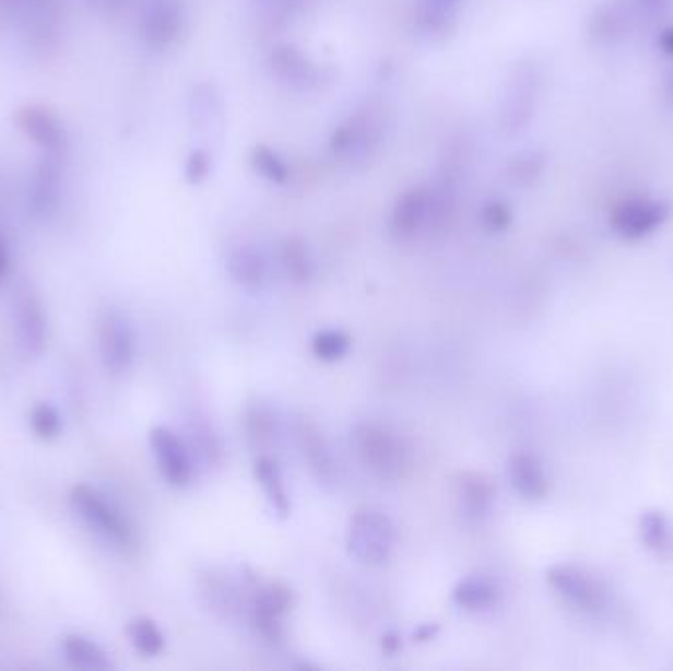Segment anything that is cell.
Returning a JSON list of instances; mask_svg holds the SVG:
<instances>
[{
	"instance_id": "obj_1",
	"label": "cell",
	"mask_w": 673,
	"mask_h": 671,
	"mask_svg": "<svg viewBox=\"0 0 673 671\" xmlns=\"http://www.w3.org/2000/svg\"><path fill=\"white\" fill-rule=\"evenodd\" d=\"M388 127L390 120L385 107L367 103L336 125L329 139V149L336 158H368L382 146Z\"/></svg>"
},
{
	"instance_id": "obj_2",
	"label": "cell",
	"mask_w": 673,
	"mask_h": 671,
	"mask_svg": "<svg viewBox=\"0 0 673 671\" xmlns=\"http://www.w3.org/2000/svg\"><path fill=\"white\" fill-rule=\"evenodd\" d=\"M70 504L81 522L97 533L101 540L110 543L120 552H130L137 545V535L129 520L120 514L119 508L110 503L105 494L90 484H75L71 488Z\"/></svg>"
},
{
	"instance_id": "obj_3",
	"label": "cell",
	"mask_w": 673,
	"mask_h": 671,
	"mask_svg": "<svg viewBox=\"0 0 673 671\" xmlns=\"http://www.w3.org/2000/svg\"><path fill=\"white\" fill-rule=\"evenodd\" d=\"M351 445L363 467L382 481H397L406 471V447L380 425H357L351 434Z\"/></svg>"
},
{
	"instance_id": "obj_4",
	"label": "cell",
	"mask_w": 673,
	"mask_h": 671,
	"mask_svg": "<svg viewBox=\"0 0 673 671\" xmlns=\"http://www.w3.org/2000/svg\"><path fill=\"white\" fill-rule=\"evenodd\" d=\"M540 97V75L534 63H518L506 80L498 125L508 137H516L532 122Z\"/></svg>"
},
{
	"instance_id": "obj_5",
	"label": "cell",
	"mask_w": 673,
	"mask_h": 671,
	"mask_svg": "<svg viewBox=\"0 0 673 671\" xmlns=\"http://www.w3.org/2000/svg\"><path fill=\"white\" fill-rule=\"evenodd\" d=\"M12 326L21 355L38 361L48 349L50 323L40 296L32 287H21L12 302Z\"/></svg>"
},
{
	"instance_id": "obj_6",
	"label": "cell",
	"mask_w": 673,
	"mask_h": 671,
	"mask_svg": "<svg viewBox=\"0 0 673 671\" xmlns=\"http://www.w3.org/2000/svg\"><path fill=\"white\" fill-rule=\"evenodd\" d=\"M394 542H397L394 523L387 514L363 510L355 514L349 523V552L353 553L358 562L367 565H380L387 562L394 550Z\"/></svg>"
},
{
	"instance_id": "obj_7",
	"label": "cell",
	"mask_w": 673,
	"mask_h": 671,
	"mask_svg": "<svg viewBox=\"0 0 673 671\" xmlns=\"http://www.w3.org/2000/svg\"><path fill=\"white\" fill-rule=\"evenodd\" d=\"M268 68L282 85L297 93H316L331 83L326 68L294 44H278L268 56Z\"/></svg>"
},
{
	"instance_id": "obj_8",
	"label": "cell",
	"mask_w": 673,
	"mask_h": 671,
	"mask_svg": "<svg viewBox=\"0 0 673 671\" xmlns=\"http://www.w3.org/2000/svg\"><path fill=\"white\" fill-rule=\"evenodd\" d=\"M137 339L129 317L117 309L105 311L99 321L101 363L110 376L127 375L134 363Z\"/></svg>"
},
{
	"instance_id": "obj_9",
	"label": "cell",
	"mask_w": 673,
	"mask_h": 671,
	"mask_svg": "<svg viewBox=\"0 0 673 671\" xmlns=\"http://www.w3.org/2000/svg\"><path fill=\"white\" fill-rule=\"evenodd\" d=\"M186 12L179 0H150L140 14L139 32L150 50H168L184 32Z\"/></svg>"
},
{
	"instance_id": "obj_10",
	"label": "cell",
	"mask_w": 673,
	"mask_h": 671,
	"mask_svg": "<svg viewBox=\"0 0 673 671\" xmlns=\"http://www.w3.org/2000/svg\"><path fill=\"white\" fill-rule=\"evenodd\" d=\"M547 582L559 597L574 604L579 611L597 612L606 607V591L593 575L575 565H555L547 572Z\"/></svg>"
},
{
	"instance_id": "obj_11",
	"label": "cell",
	"mask_w": 673,
	"mask_h": 671,
	"mask_svg": "<svg viewBox=\"0 0 673 671\" xmlns=\"http://www.w3.org/2000/svg\"><path fill=\"white\" fill-rule=\"evenodd\" d=\"M670 213V205L658 199H626L614 209L611 225L626 240H640L662 227Z\"/></svg>"
},
{
	"instance_id": "obj_12",
	"label": "cell",
	"mask_w": 673,
	"mask_h": 671,
	"mask_svg": "<svg viewBox=\"0 0 673 671\" xmlns=\"http://www.w3.org/2000/svg\"><path fill=\"white\" fill-rule=\"evenodd\" d=\"M150 447L158 463L160 473L172 486H186L193 476V463L188 445L168 427L158 425L150 432Z\"/></svg>"
},
{
	"instance_id": "obj_13",
	"label": "cell",
	"mask_w": 673,
	"mask_h": 671,
	"mask_svg": "<svg viewBox=\"0 0 673 671\" xmlns=\"http://www.w3.org/2000/svg\"><path fill=\"white\" fill-rule=\"evenodd\" d=\"M427 209H429V184H417L406 189L392 208L390 215L392 235L400 240L414 237L426 227Z\"/></svg>"
},
{
	"instance_id": "obj_14",
	"label": "cell",
	"mask_w": 673,
	"mask_h": 671,
	"mask_svg": "<svg viewBox=\"0 0 673 671\" xmlns=\"http://www.w3.org/2000/svg\"><path fill=\"white\" fill-rule=\"evenodd\" d=\"M14 120L19 129L42 149L48 152H60L66 146V140H68L66 129L50 109L38 107V105L22 107Z\"/></svg>"
},
{
	"instance_id": "obj_15",
	"label": "cell",
	"mask_w": 673,
	"mask_h": 671,
	"mask_svg": "<svg viewBox=\"0 0 673 671\" xmlns=\"http://www.w3.org/2000/svg\"><path fill=\"white\" fill-rule=\"evenodd\" d=\"M290 604H292V591L282 582H270L258 592L255 601V622L270 640H276L280 636V619L290 609Z\"/></svg>"
},
{
	"instance_id": "obj_16",
	"label": "cell",
	"mask_w": 673,
	"mask_h": 671,
	"mask_svg": "<svg viewBox=\"0 0 673 671\" xmlns=\"http://www.w3.org/2000/svg\"><path fill=\"white\" fill-rule=\"evenodd\" d=\"M508 479L515 486L516 493L528 501H542L550 491L544 467L534 455L516 454L508 461Z\"/></svg>"
},
{
	"instance_id": "obj_17",
	"label": "cell",
	"mask_w": 673,
	"mask_h": 671,
	"mask_svg": "<svg viewBox=\"0 0 673 671\" xmlns=\"http://www.w3.org/2000/svg\"><path fill=\"white\" fill-rule=\"evenodd\" d=\"M227 270L238 286L258 290L268 274V260L257 245H240L228 252Z\"/></svg>"
},
{
	"instance_id": "obj_18",
	"label": "cell",
	"mask_w": 673,
	"mask_h": 671,
	"mask_svg": "<svg viewBox=\"0 0 673 671\" xmlns=\"http://www.w3.org/2000/svg\"><path fill=\"white\" fill-rule=\"evenodd\" d=\"M61 654L71 668L87 671H107L113 670V661H110L109 651L105 650L101 644L80 634V632H71L66 634L61 640Z\"/></svg>"
},
{
	"instance_id": "obj_19",
	"label": "cell",
	"mask_w": 673,
	"mask_h": 671,
	"mask_svg": "<svg viewBox=\"0 0 673 671\" xmlns=\"http://www.w3.org/2000/svg\"><path fill=\"white\" fill-rule=\"evenodd\" d=\"M189 119H191V125L203 134H211L213 130L221 127L223 103H221V95L215 90V85L199 83L198 87H193L191 97H189Z\"/></svg>"
},
{
	"instance_id": "obj_20",
	"label": "cell",
	"mask_w": 673,
	"mask_h": 671,
	"mask_svg": "<svg viewBox=\"0 0 673 671\" xmlns=\"http://www.w3.org/2000/svg\"><path fill=\"white\" fill-rule=\"evenodd\" d=\"M456 7L437 0H422L416 9V26L429 40H446L457 28Z\"/></svg>"
},
{
	"instance_id": "obj_21",
	"label": "cell",
	"mask_w": 673,
	"mask_h": 671,
	"mask_svg": "<svg viewBox=\"0 0 673 671\" xmlns=\"http://www.w3.org/2000/svg\"><path fill=\"white\" fill-rule=\"evenodd\" d=\"M297 435H299L304 457L309 463L311 473L316 474L317 481L326 484L333 483L335 481V463H333V457L329 454L321 434L317 432L314 425L302 424Z\"/></svg>"
},
{
	"instance_id": "obj_22",
	"label": "cell",
	"mask_w": 673,
	"mask_h": 671,
	"mask_svg": "<svg viewBox=\"0 0 673 671\" xmlns=\"http://www.w3.org/2000/svg\"><path fill=\"white\" fill-rule=\"evenodd\" d=\"M60 199V168L51 162H44L38 172L31 191L32 213L36 217H50V213L58 208Z\"/></svg>"
},
{
	"instance_id": "obj_23",
	"label": "cell",
	"mask_w": 673,
	"mask_h": 671,
	"mask_svg": "<svg viewBox=\"0 0 673 671\" xmlns=\"http://www.w3.org/2000/svg\"><path fill=\"white\" fill-rule=\"evenodd\" d=\"M459 498H461L467 516L481 518L488 513L493 504L495 486L485 474L463 473L459 476Z\"/></svg>"
},
{
	"instance_id": "obj_24",
	"label": "cell",
	"mask_w": 673,
	"mask_h": 671,
	"mask_svg": "<svg viewBox=\"0 0 673 671\" xmlns=\"http://www.w3.org/2000/svg\"><path fill=\"white\" fill-rule=\"evenodd\" d=\"M255 474H257V481L262 486V491L267 494L268 503L274 508V513L282 518H287L290 498H287L286 484H284L276 461H272L270 457H258L255 463Z\"/></svg>"
},
{
	"instance_id": "obj_25",
	"label": "cell",
	"mask_w": 673,
	"mask_h": 671,
	"mask_svg": "<svg viewBox=\"0 0 673 671\" xmlns=\"http://www.w3.org/2000/svg\"><path fill=\"white\" fill-rule=\"evenodd\" d=\"M495 597L493 582L481 575H471V577L461 579L453 589V601L465 611H485L495 602Z\"/></svg>"
},
{
	"instance_id": "obj_26",
	"label": "cell",
	"mask_w": 673,
	"mask_h": 671,
	"mask_svg": "<svg viewBox=\"0 0 673 671\" xmlns=\"http://www.w3.org/2000/svg\"><path fill=\"white\" fill-rule=\"evenodd\" d=\"M278 258H280V264L284 268V272L290 280L302 284V282H307L311 278L314 262H311L309 248L302 238H286L280 245Z\"/></svg>"
},
{
	"instance_id": "obj_27",
	"label": "cell",
	"mask_w": 673,
	"mask_h": 671,
	"mask_svg": "<svg viewBox=\"0 0 673 671\" xmlns=\"http://www.w3.org/2000/svg\"><path fill=\"white\" fill-rule=\"evenodd\" d=\"M127 636H129L132 648L144 658L160 656L164 646H166L164 634L160 631L158 624L149 616H134L132 621H129Z\"/></svg>"
},
{
	"instance_id": "obj_28",
	"label": "cell",
	"mask_w": 673,
	"mask_h": 671,
	"mask_svg": "<svg viewBox=\"0 0 673 671\" xmlns=\"http://www.w3.org/2000/svg\"><path fill=\"white\" fill-rule=\"evenodd\" d=\"M250 166L258 178L267 179L268 184L284 186L290 179L286 160L282 158L276 150L264 146V144H258L250 152Z\"/></svg>"
},
{
	"instance_id": "obj_29",
	"label": "cell",
	"mask_w": 673,
	"mask_h": 671,
	"mask_svg": "<svg viewBox=\"0 0 673 671\" xmlns=\"http://www.w3.org/2000/svg\"><path fill=\"white\" fill-rule=\"evenodd\" d=\"M28 424H31L34 437L40 439L44 444H51V442L60 439L61 432H63L60 410L50 402H36L32 405L31 412H28Z\"/></svg>"
},
{
	"instance_id": "obj_30",
	"label": "cell",
	"mask_w": 673,
	"mask_h": 671,
	"mask_svg": "<svg viewBox=\"0 0 673 671\" xmlns=\"http://www.w3.org/2000/svg\"><path fill=\"white\" fill-rule=\"evenodd\" d=\"M545 158L542 152L522 150L508 160L506 176L518 186H532L544 174Z\"/></svg>"
},
{
	"instance_id": "obj_31",
	"label": "cell",
	"mask_w": 673,
	"mask_h": 671,
	"mask_svg": "<svg viewBox=\"0 0 673 671\" xmlns=\"http://www.w3.org/2000/svg\"><path fill=\"white\" fill-rule=\"evenodd\" d=\"M640 535L646 548L663 553L672 545V528L662 513H646L640 518Z\"/></svg>"
},
{
	"instance_id": "obj_32",
	"label": "cell",
	"mask_w": 673,
	"mask_h": 671,
	"mask_svg": "<svg viewBox=\"0 0 673 671\" xmlns=\"http://www.w3.org/2000/svg\"><path fill=\"white\" fill-rule=\"evenodd\" d=\"M349 346H351V339H349L347 333L336 331V329H327V331L317 333L314 337V343H311V349H314L317 358L327 361V363L343 358L347 355Z\"/></svg>"
},
{
	"instance_id": "obj_33",
	"label": "cell",
	"mask_w": 673,
	"mask_h": 671,
	"mask_svg": "<svg viewBox=\"0 0 673 671\" xmlns=\"http://www.w3.org/2000/svg\"><path fill=\"white\" fill-rule=\"evenodd\" d=\"M213 172V154L205 146L191 150L184 166V178L191 186H201Z\"/></svg>"
},
{
	"instance_id": "obj_34",
	"label": "cell",
	"mask_w": 673,
	"mask_h": 671,
	"mask_svg": "<svg viewBox=\"0 0 673 671\" xmlns=\"http://www.w3.org/2000/svg\"><path fill=\"white\" fill-rule=\"evenodd\" d=\"M481 225L488 233H503L510 227L512 223V209L508 208V203L500 199H488L485 205L481 208Z\"/></svg>"
},
{
	"instance_id": "obj_35",
	"label": "cell",
	"mask_w": 673,
	"mask_h": 671,
	"mask_svg": "<svg viewBox=\"0 0 673 671\" xmlns=\"http://www.w3.org/2000/svg\"><path fill=\"white\" fill-rule=\"evenodd\" d=\"M274 432L272 414L264 408H252L247 415V434L250 442L262 445L267 444Z\"/></svg>"
},
{
	"instance_id": "obj_36",
	"label": "cell",
	"mask_w": 673,
	"mask_h": 671,
	"mask_svg": "<svg viewBox=\"0 0 673 671\" xmlns=\"http://www.w3.org/2000/svg\"><path fill=\"white\" fill-rule=\"evenodd\" d=\"M7 270H9V250L4 245V238L0 237V282L7 276Z\"/></svg>"
},
{
	"instance_id": "obj_37",
	"label": "cell",
	"mask_w": 673,
	"mask_h": 671,
	"mask_svg": "<svg viewBox=\"0 0 673 671\" xmlns=\"http://www.w3.org/2000/svg\"><path fill=\"white\" fill-rule=\"evenodd\" d=\"M382 648H385V650L387 651H390V654H394V651L400 648V640H398L394 634H388V636H385V638H382Z\"/></svg>"
},
{
	"instance_id": "obj_38",
	"label": "cell",
	"mask_w": 673,
	"mask_h": 671,
	"mask_svg": "<svg viewBox=\"0 0 673 671\" xmlns=\"http://www.w3.org/2000/svg\"><path fill=\"white\" fill-rule=\"evenodd\" d=\"M434 632H436V626L426 624V626H422V628L416 632V638L417 640H429V638L434 636Z\"/></svg>"
},
{
	"instance_id": "obj_39",
	"label": "cell",
	"mask_w": 673,
	"mask_h": 671,
	"mask_svg": "<svg viewBox=\"0 0 673 671\" xmlns=\"http://www.w3.org/2000/svg\"><path fill=\"white\" fill-rule=\"evenodd\" d=\"M662 46H663V50L670 51V54H673V28H670V31L663 32Z\"/></svg>"
},
{
	"instance_id": "obj_40",
	"label": "cell",
	"mask_w": 673,
	"mask_h": 671,
	"mask_svg": "<svg viewBox=\"0 0 673 671\" xmlns=\"http://www.w3.org/2000/svg\"><path fill=\"white\" fill-rule=\"evenodd\" d=\"M437 2H444V4H451V7H456V4L463 2V0H437Z\"/></svg>"
},
{
	"instance_id": "obj_41",
	"label": "cell",
	"mask_w": 673,
	"mask_h": 671,
	"mask_svg": "<svg viewBox=\"0 0 673 671\" xmlns=\"http://www.w3.org/2000/svg\"><path fill=\"white\" fill-rule=\"evenodd\" d=\"M7 2H21V0H7Z\"/></svg>"
}]
</instances>
